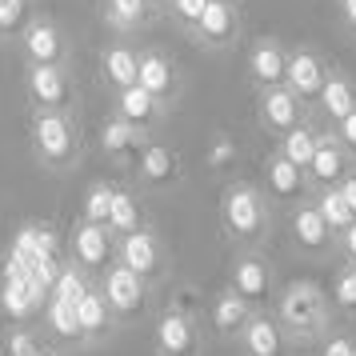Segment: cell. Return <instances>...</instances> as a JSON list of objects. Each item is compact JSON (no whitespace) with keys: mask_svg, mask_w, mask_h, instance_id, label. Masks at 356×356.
<instances>
[{"mask_svg":"<svg viewBox=\"0 0 356 356\" xmlns=\"http://www.w3.org/2000/svg\"><path fill=\"white\" fill-rule=\"evenodd\" d=\"M273 312H276V321L284 324V332L292 337V344L324 340L332 332V321H337L328 284H316V280H308V276L280 284V296H276Z\"/></svg>","mask_w":356,"mask_h":356,"instance_id":"cell-1","label":"cell"},{"mask_svg":"<svg viewBox=\"0 0 356 356\" xmlns=\"http://www.w3.org/2000/svg\"><path fill=\"white\" fill-rule=\"evenodd\" d=\"M276 204L252 180H228L220 193V228L236 248H264L276 225Z\"/></svg>","mask_w":356,"mask_h":356,"instance_id":"cell-2","label":"cell"},{"mask_svg":"<svg viewBox=\"0 0 356 356\" xmlns=\"http://www.w3.org/2000/svg\"><path fill=\"white\" fill-rule=\"evenodd\" d=\"M228 289L236 296H244L257 312H273L276 296H280V276H276V264L264 257V248H241L232 257Z\"/></svg>","mask_w":356,"mask_h":356,"instance_id":"cell-3","label":"cell"},{"mask_svg":"<svg viewBox=\"0 0 356 356\" xmlns=\"http://www.w3.org/2000/svg\"><path fill=\"white\" fill-rule=\"evenodd\" d=\"M33 148L40 164L49 168H72L81 161V132L68 113H36L33 120Z\"/></svg>","mask_w":356,"mask_h":356,"instance_id":"cell-4","label":"cell"},{"mask_svg":"<svg viewBox=\"0 0 356 356\" xmlns=\"http://www.w3.org/2000/svg\"><path fill=\"white\" fill-rule=\"evenodd\" d=\"M100 292H104V300L113 308V316L124 324L145 321L148 312H152V284H148L145 276H136L132 268H124L120 260H116L113 268H104Z\"/></svg>","mask_w":356,"mask_h":356,"instance_id":"cell-5","label":"cell"},{"mask_svg":"<svg viewBox=\"0 0 356 356\" xmlns=\"http://www.w3.org/2000/svg\"><path fill=\"white\" fill-rule=\"evenodd\" d=\"M260 188H264L268 200L280 204V209H296V204H305V200L316 196V184L308 177V168L292 164L280 148H273V152L264 156V164H260Z\"/></svg>","mask_w":356,"mask_h":356,"instance_id":"cell-6","label":"cell"},{"mask_svg":"<svg viewBox=\"0 0 356 356\" xmlns=\"http://www.w3.org/2000/svg\"><path fill=\"white\" fill-rule=\"evenodd\" d=\"M289 244H292V252L305 260H328L340 252V236L328 228V220L316 212L312 200L289 209Z\"/></svg>","mask_w":356,"mask_h":356,"instance_id":"cell-7","label":"cell"},{"mask_svg":"<svg viewBox=\"0 0 356 356\" xmlns=\"http://www.w3.org/2000/svg\"><path fill=\"white\" fill-rule=\"evenodd\" d=\"M209 52H232L244 36V13H241V0H209L204 17L196 20V29L188 33Z\"/></svg>","mask_w":356,"mask_h":356,"instance_id":"cell-8","label":"cell"},{"mask_svg":"<svg viewBox=\"0 0 356 356\" xmlns=\"http://www.w3.org/2000/svg\"><path fill=\"white\" fill-rule=\"evenodd\" d=\"M308 120H316V116H312V104H305L289 84H284V88L257 92V124H260V132H268L273 140L289 136L292 129H300Z\"/></svg>","mask_w":356,"mask_h":356,"instance_id":"cell-9","label":"cell"},{"mask_svg":"<svg viewBox=\"0 0 356 356\" xmlns=\"http://www.w3.org/2000/svg\"><path fill=\"white\" fill-rule=\"evenodd\" d=\"M156 356H200V321H196V308L172 300L156 316Z\"/></svg>","mask_w":356,"mask_h":356,"instance_id":"cell-10","label":"cell"},{"mask_svg":"<svg viewBox=\"0 0 356 356\" xmlns=\"http://www.w3.org/2000/svg\"><path fill=\"white\" fill-rule=\"evenodd\" d=\"M289 44L276 36H257L248 60H244V81L252 84V92H268V88H284L289 84Z\"/></svg>","mask_w":356,"mask_h":356,"instance_id":"cell-11","label":"cell"},{"mask_svg":"<svg viewBox=\"0 0 356 356\" xmlns=\"http://www.w3.org/2000/svg\"><path fill=\"white\" fill-rule=\"evenodd\" d=\"M116 260L132 268L136 276H145L148 284H156L168 276V252H164V241L152 232V228H140L132 236H120L116 244Z\"/></svg>","mask_w":356,"mask_h":356,"instance_id":"cell-12","label":"cell"},{"mask_svg":"<svg viewBox=\"0 0 356 356\" xmlns=\"http://www.w3.org/2000/svg\"><path fill=\"white\" fill-rule=\"evenodd\" d=\"M332 68L337 65H332L321 49L296 44V49L289 52V88L305 100V104H316V97L324 92V84L332 76Z\"/></svg>","mask_w":356,"mask_h":356,"instance_id":"cell-13","label":"cell"},{"mask_svg":"<svg viewBox=\"0 0 356 356\" xmlns=\"http://www.w3.org/2000/svg\"><path fill=\"white\" fill-rule=\"evenodd\" d=\"M116 232L108 225H92V220H81L72 228V260L81 264L84 273H104L116 264Z\"/></svg>","mask_w":356,"mask_h":356,"instance_id":"cell-14","label":"cell"},{"mask_svg":"<svg viewBox=\"0 0 356 356\" xmlns=\"http://www.w3.org/2000/svg\"><path fill=\"white\" fill-rule=\"evenodd\" d=\"M136 180L152 188V193H168L184 180V161H180L177 148L161 145V140H148L136 156Z\"/></svg>","mask_w":356,"mask_h":356,"instance_id":"cell-15","label":"cell"},{"mask_svg":"<svg viewBox=\"0 0 356 356\" xmlns=\"http://www.w3.org/2000/svg\"><path fill=\"white\" fill-rule=\"evenodd\" d=\"M140 88L145 92H152L156 100H164L168 108L180 100V92H184V76H180V65L168 56V52L161 49H145L140 52Z\"/></svg>","mask_w":356,"mask_h":356,"instance_id":"cell-16","label":"cell"},{"mask_svg":"<svg viewBox=\"0 0 356 356\" xmlns=\"http://www.w3.org/2000/svg\"><path fill=\"white\" fill-rule=\"evenodd\" d=\"M29 92L40 113H68L72 104V76L65 65H33L29 68Z\"/></svg>","mask_w":356,"mask_h":356,"instance_id":"cell-17","label":"cell"},{"mask_svg":"<svg viewBox=\"0 0 356 356\" xmlns=\"http://www.w3.org/2000/svg\"><path fill=\"white\" fill-rule=\"evenodd\" d=\"M241 356H289L292 353V337L284 332V324L276 321V312H257L248 328L236 340Z\"/></svg>","mask_w":356,"mask_h":356,"instance_id":"cell-18","label":"cell"},{"mask_svg":"<svg viewBox=\"0 0 356 356\" xmlns=\"http://www.w3.org/2000/svg\"><path fill=\"white\" fill-rule=\"evenodd\" d=\"M353 113H356V81L348 76V72L332 68L324 92L316 97V104H312V116H316L321 129H337L340 120H348Z\"/></svg>","mask_w":356,"mask_h":356,"instance_id":"cell-19","label":"cell"},{"mask_svg":"<svg viewBox=\"0 0 356 356\" xmlns=\"http://www.w3.org/2000/svg\"><path fill=\"white\" fill-rule=\"evenodd\" d=\"M308 177H312L316 188H340L344 180L353 177V152L340 145L332 129H324L321 148H316V156L308 164Z\"/></svg>","mask_w":356,"mask_h":356,"instance_id":"cell-20","label":"cell"},{"mask_svg":"<svg viewBox=\"0 0 356 356\" xmlns=\"http://www.w3.org/2000/svg\"><path fill=\"white\" fill-rule=\"evenodd\" d=\"M120 120H129L132 129H140L145 136H152V132L164 124V116H168V104L164 100H156L152 92H145L140 84H132V88H124V92H116V108H113Z\"/></svg>","mask_w":356,"mask_h":356,"instance_id":"cell-21","label":"cell"},{"mask_svg":"<svg viewBox=\"0 0 356 356\" xmlns=\"http://www.w3.org/2000/svg\"><path fill=\"white\" fill-rule=\"evenodd\" d=\"M252 316H257V308L248 305L244 296H236L228 284L212 296V305H209V321H212V328H216L220 340H241V332L248 328Z\"/></svg>","mask_w":356,"mask_h":356,"instance_id":"cell-22","label":"cell"},{"mask_svg":"<svg viewBox=\"0 0 356 356\" xmlns=\"http://www.w3.org/2000/svg\"><path fill=\"white\" fill-rule=\"evenodd\" d=\"M152 136H145L140 129H132L129 120H120V116H104V124H100L97 132V148L104 152V156H113V161H132L136 164V156H140V148L148 145Z\"/></svg>","mask_w":356,"mask_h":356,"instance_id":"cell-23","label":"cell"},{"mask_svg":"<svg viewBox=\"0 0 356 356\" xmlns=\"http://www.w3.org/2000/svg\"><path fill=\"white\" fill-rule=\"evenodd\" d=\"M24 56H29L33 65H65V56H68L65 33L44 17L33 20V24L24 29Z\"/></svg>","mask_w":356,"mask_h":356,"instance_id":"cell-24","label":"cell"},{"mask_svg":"<svg viewBox=\"0 0 356 356\" xmlns=\"http://www.w3.org/2000/svg\"><path fill=\"white\" fill-rule=\"evenodd\" d=\"M100 13H104V24L116 33H145L152 17L161 13V4L156 0H100Z\"/></svg>","mask_w":356,"mask_h":356,"instance_id":"cell-25","label":"cell"},{"mask_svg":"<svg viewBox=\"0 0 356 356\" xmlns=\"http://www.w3.org/2000/svg\"><path fill=\"white\" fill-rule=\"evenodd\" d=\"M100 76L113 92H124L140 81V52L129 49V44H108L100 52Z\"/></svg>","mask_w":356,"mask_h":356,"instance_id":"cell-26","label":"cell"},{"mask_svg":"<svg viewBox=\"0 0 356 356\" xmlns=\"http://www.w3.org/2000/svg\"><path fill=\"white\" fill-rule=\"evenodd\" d=\"M76 316H81L84 340H104V337H108V332L116 328V316H113V308H108V300H104L100 284H92V289L81 296V305H76Z\"/></svg>","mask_w":356,"mask_h":356,"instance_id":"cell-27","label":"cell"},{"mask_svg":"<svg viewBox=\"0 0 356 356\" xmlns=\"http://www.w3.org/2000/svg\"><path fill=\"white\" fill-rule=\"evenodd\" d=\"M321 136H324V129L316 124V120H308V124H300V129H292L289 136H280V140H276V148H280L292 164L308 168V164H312V156H316V148H321Z\"/></svg>","mask_w":356,"mask_h":356,"instance_id":"cell-28","label":"cell"},{"mask_svg":"<svg viewBox=\"0 0 356 356\" xmlns=\"http://www.w3.org/2000/svg\"><path fill=\"white\" fill-rule=\"evenodd\" d=\"M108 228L116 232V241H120V236H132V232H140V228H148L145 225V209H140L136 193H129V188H116Z\"/></svg>","mask_w":356,"mask_h":356,"instance_id":"cell-29","label":"cell"},{"mask_svg":"<svg viewBox=\"0 0 356 356\" xmlns=\"http://www.w3.org/2000/svg\"><path fill=\"white\" fill-rule=\"evenodd\" d=\"M312 204H316V212H321L324 220H328V228H332L337 236H344V232L353 228L356 212L348 209V200H344V193H340V188H316Z\"/></svg>","mask_w":356,"mask_h":356,"instance_id":"cell-30","label":"cell"},{"mask_svg":"<svg viewBox=\"0 0 356 356\" xmlns=\"http://www.w3.org/2000/svg\"><path fill=\"white\" fill-rule=\"evenodd\" d=\"M328 296H332V308L337 316H353L356 321V264L340 260L332 280H328Z\"/></svg>","mask_w":356,"mask_h":356,"instance_id":"cell-31","label":"cell"},{"mask_svg":"<svg viewBox=\"0 0 356 356\" xmlns=\"http://www.w3.org/2000/svg\"><path fill=\"white\" fill-rule=\"evenodd\" d=\"M49 328L56 332V340H68V344H76L84 340V328H81V316H76V305H68V300H49Z\"/></svg>","mask_w":356,"mask_h":356,"instance_id":"cell-32","label":"cell"},{"mask_svg":"<svg viewBox=\"0 0 356 356\" xmlns=\"http://www.w3.org/2000/svg\"><path fill=\"white\" fill-rule=\"evenodd\" d=\"M236 161H241V145H236V136H228V132H216L209 140V148H204V168L209 172H228V168H236Z\"/></svg>","mask_w":356,"mask_h":356,"instance_id":"cell-33","label":"cell"},{"mask_svg":"<svg viewBox=\"0 0 356 356\" xmlns=\"http://www.w3.org/2000/svg\"><path fill=\"white\" fill-rule=\"evenodd\" d=\"M113 196H116V184H108V180L88 184V193H84V220L108 225V216H113Z\"/></svg>","mask_w":356,"mask_h":356,"instance_id":"cell-34","label":"cell"},{"mask_svg":"<svg viewBox=\"0 0 356 356\" xmlns=\"http://www.w3.org/2000/svg\"><path fill=\"white\" fill-rule=\"evenodd\" d=\"M92 289V280L84 276V268L72 260V264H60V276H56V289H52V296L56 300H68V305H81V296Z\"/></svg>","mask_w":356,"mask_h":356,"instance_id":"cell-35","label":"cell"},{"mask_svg":"<svg viewBox=\"0 0 356 356\" xmlns=\"http://www.w3.org/2000/svg\"><path fill=\"white\" fill-rule=\"evenodd\" d=\"M0 305H4L8 316H17V321L33 316L36 296H33V289H29V280H4V289H0Z\"/></svg>","mask_w":356,"mask_h":356,"instance_id":"cell-36","label":"cell"},{"mask_svg":"<svg viewBox=\"0 0 356 356\" xmlns=\"http://www.w3.org/2000/svg\"><path fill=\"white\" fill-rule=\"evenodd\" d=\"M204 8H209V0H168V4H164V13L177 20L184 33L196 29V20L204 17Z\"/></svg>","mask_w":356,"mask_h":356,"instance_id":"cell-37","label":"cell"},{"mask_svg":"<svg viewBox=\"0 0 356 356\" xmlns=\"http://www.w3.org/2000/svg\"><path fill=\"white\" fill-rule=\"evenodd\" d=\"M24 13H29V0H0V36H13L24 24Z\"/></svg>","mask_w":356,"mask_h":356,"instance_id":"cell-38","label":"cell"},{"mask_svg":"<svg viewBox=\"0 0 356 356\" xmlns=\"http://www.w3.org/2000/svg\"><path fill=\"white\" fill-rule=\"evenodd\" d=\"M4 353L8 356H44V348H40V340L33 332L17 328V332H8V340H4Z\"/></svg>","mask_w":356,"mask_h":356,"instance_id":"cell-39","label":"cell"},{"mask_svg":"<svg viewBox=\"0 0 356 356\" xmlns=\"http://www.w3.org/2000/svg\"><path fill=\"white\" fill-rule=\"evenodd\" d=\"M321 356H356V337H344V332H328L321 344Z\"/></svg>","mask_w":356,"mask_h":356,"instance_id":"cell-40","label":"cell"},{"mask_svg":"<svg viewBox=\"0 0 356 356\" xmlns=\"http://www.w3.org/2000/svg\"><path fill=\"white\" fill-rule=\"evenodd\" d=\"M332 132H337V140H340V145H344V148H348V152L356 156V113L348 116V120H340V124H337Z\"/></svg>","mask_w":356,"mask_h":356,"instance_id":"cell-41","label":"cell"},{"mask_svg":"<svg viewBox=\"0 0 356 356\" xmlns=\"http://www.w3.org/2000/svg\"><path fill=\"white\" fill-rule=\"evenodd\" d=\"M337 13H340V24H344V33L356 40V0H337Z\"/></svg>","mask_w":356,"mask_h":356,"instance_id":"cell-42","label":"cell"},{"mask_svg":"<svg viewBox=\"0 0 356 356\" xmlns=\"http://www.w3.org/2000/svg\"><path fill=\"white\" fill-rule=\"evenodd\" d=\"M340 252H344V260H348V264H356V220H353V228L340 236Z\"/></svg>","mask_w":356,"mask_h":356,"instance_id":"cell-43","label":"cell"},{"mask_svg":"<svg viewBox=\"0 0 356 356\" xmlns=\"http://www.w3.org/2000/svg\"><path fill=\"white\" fill-rule=\"evenodd\" d=\"M340 193H344V200H348V209L356 212V172L348 180H344V184H340Z\"/></svg>","mask_w":356,"mask_h":356,"instance_id":"cell-44","label":"cell"},{"mask_svg":"<svg viewBox=\"0 0 356 356\" xmlns=\"http://www.w3.org/2000/svg\"><path fill=\"white\" fill-rule=\"evenodd\" d=\"M156 4H161V13H164V4H168V0H156Z\"/></svg>","mask_w":356,"mask_h":356,"instance_id":"cell-45","label":"cell"},{"mask_svg":"<svg viewBox=\"0 0 356 356\" xmlns=\"http://www.w3.org/2000/svg\"><path fill=\"white\" fill-rule=\"evenodd\" d=\"M353 172H356V156H353Z\"/></svg>","mask_w":356,"mask_h":356,"instance_id":"cell-46","label":"cell"}]
</instances>
